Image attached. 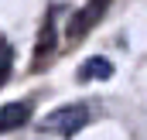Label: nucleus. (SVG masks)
Here are the masks:
<instances>
[{
    "label": "nucleus",
    "instance_id": "obj_3",
    "mask_svg": "<svg viewBox=\"0 0 147 140\" xmlns=\"http://www.w3.org/2000/svg\"><path fill=\"white\" fill-rule=\"evenodd\" d=\"M28 120H31V106L28 103H7V106H0V133L17 130V127H24Z\"/></svg>",
    "mask_w": 147,
    "mask_h": 140
},
{
    "label": "nucleus",
    "instance_id": "obj_2",
    "mask_svg": "<svg viewBox=\"0 0 147 140\" xmlns=\"http://www.w3.org/2000/svg\"><path fill=\"white\" fill-rule=\"evenodd\" d=\"M106 10H110V0H89L79 14H72V21H69V34H72V38H82L103 14H106Z\"/></svg>",
    "mask_w": 147,
    "mask_h": 140
},
{
    "label": "nucleus",
    "instance_id": "obj_4",
    "mask_svg": "<svg viewBox=\"0 0 147 140\" xmlns=\"http://www.w3.org/2000/svg\"><path fill=\"white\" fill-rule=\"evenodd\" d=\"M113 75V62L110 58H89L82 69H79V82H96V79H110Z\"/></svg>",
    "mask_w": 147,
    "mask_h": 140
},
{
    "label": "nucleus",
    "instance_id": "obj_5",
    "mask_svg": "<svg viewBox=\"0 0 147 140\" xmlns=\"http://www.w3.org/2000/svg\"><path fill=\"white\" fill-rule=\"evenodd\" d=\"M51 48H55V24L48 21V24H45V34H41V41H38V51H34V55H38V62H34V65H41V58H45Z\"/></svg>",
    "mask_w": 147,
    "mask_h": 140
},
{
    "label": "nucleus",
    "instance_id": "obj_6",
    "mask_svg": "<svg viewBox=\"0 0 147 140\" xmlns=\"http://www.w3.org/2000/svg\"><path fill=\"white\" fill-rule=\"evenodd\" d=\"M10 62H14V51H10V44L0 38V85H3L7 75H10Z\"/></svg>",
    "mask_w": 147,
    "mask_h": 140
},
{
    "label": "nucleus",
    "instance_id": "obj_1",
    "mask_svg": "<svg viewBox=\"0 0 147 140\" xmlns=\"http://www.w3.org/2000/svg\"><path fill=\"white\" fill-rule=\"evenodd\" d=\"M86 123H89V109H86V106H62V109L48 113L38 127H41V130H51V133H62V137H72V133H79Z\"/></svg>",
    "mask_w": 147,
    "mask_h": 140
}]
</instances>
